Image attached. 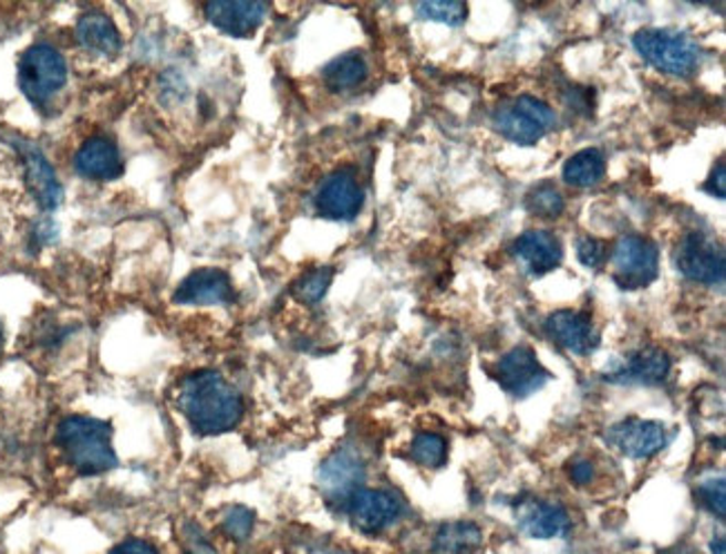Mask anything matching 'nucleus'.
I'll use <instances>...</instances> for the list:
<instances>
[{"instance_id":"obj_26","label":"nucleus","mask_w":726,"mask_h":554,"mask_svg":"<svg viewBox=\"0 0 726 554\" xmlns=\"http://www.w3.org/2000/svg\"><path fill=\"white\" fill-rule=\"evenodd\" d=\"M412 459L421 466V468H429L436 470L445 463L447 459V440L440 433L434 431H423L412 440V448H409Z\"/></svg>"},{"instance_id":"obj_29","label":"nucleus","mask_w":726,"mask_h":554,"mask_svg":"<svg viewBox=\"0 0 726 554\" xmlns=\"http://www.w3.org/2000/svg\"><path fill=\"white\" fill-rule=\"evenodd\" d=\"M253 525L256 514L245 505H230L221 519V530L232 541H247L253 532Z\"/></svg>"},{"instance_id":"obj_1","label":"nucleus","mask_w":726,"mask_h":554,"mask_svg":"<svg viewBox=\"0 0 726 554\" xmlns=\"http://www.w3.org/2000/svg\"><path fill=\"white\" fill-rule=\"evenodd\" d=\"M177 407L188 425L204 436L235 429L245 416L241 394L217 372H195L179 383Z\"/></svg>"},{"instance_id":"obj_12","label":"nucleus","mask_w":726,"mask_h":554,"mask_svg":"<svg viewBox=\"0 0 726 554\" xmlns=\"http://www.w3.org/2000/svg\"><path fill=\"white\" fill-rule=\"evenodd\" d=\"M492 374L501 385V389L515 398H526L530 394H537L550 380V372L539 363L537 354L526 345L510 349L497 363Z\"/></svg>"},{"instance_id":"obj_5","label":"nucleus","mask_w":726,"mask_h":554,"mask_svg":"<svg viewBox=\"0 0 726 554\" xmlns=\"http://www.w3.org/2000/svg\"><path fill=\"white\" fill-rule=\"evenodd\" d=\"M68 81V63L50 43H37L21 56L19 85L34 105H45Z\"/></svg>"},{"instance_id":"obj_27","label":"nucleus","mask_w":726,"mask_h":554,"mask_svg":"<svg viewBox=\"0 0 726 554\" xmlns=\"http://www.w3.org/2000/svg\"><path fill=\"white\" fill-rule=\"evenodd\" d=\"M331 282H333V269H329V266L313 269V271L304 273V275L295 282V286H293V295H295L298 302H302V304H307V306H313V304H318V302L326 295Z\"/></svg>"},{"instance_id":"obj_30","label":"nucleus","mask_w":726,"mask_h":554,"mask_svg":"<svg viewBox=\"0 0 726 554\" xmlns=\"http://www.w3.org/2000/svg\"><path fill=\"white\" fill-rule=\"evenodd\" d=\"M726 485H724V479H708V481H702L697 485V499H699V505H704L711 514H715L717 519H724L726 514Z\"/></svg>"},{"instance_id":"obj_24","label":"nucleus","mask_w":726,"mask_h":554,"mask_svg":"<svg viewBox=\"0 0 726 554\" xmlns=\"http://www.w3.org/2000/svg\"><path fill=\"white\" fill-rule=\"evenodd\" d=\"M563 181L574 188H592L606 175V159L597 148H583L563 164Z\"/></svg>"},{"instance_id":"obj_3","label":"nucleus","mask_w":726,"mask_h":554,"mask_svg":"<svg viewBox=\"0 0 726 554\" xmlns=\"http://www.w3.org/2000/svg\"><path fill=\"white\" fill-rule=\"evenodd\" d=\"M633 45L649 65H653L657 72L668 76L688 79L702 65V48L691 34L680 30H671V28L640 30L633 36Z\"/></svg>"},{"instance_id":"obj_31","label":"nucleus","mask_w":726,"mask_h":554,"mask_svg":"<svg viewBox=\"0 0 726 554\" xmlns=\"http://www.w3.org/2000/svg\"><path fill=\"white\" fill-rule=\"evenodd\" d=\"M577 258L583 266L588 269H599L606 262L609 253H606V244L594 240V238H581L577 242Z\"/></svg>"},{"instance_id":"obj_20","label":"nucleus","mask_w":726,"mask_h":554,"mask_svg":"<svg viewBox=\"0 0 726 554\" xmlns=\"http://www.w3.org/2000/svg\"><path fill=\"white\" fill-rule=\"evenodd\" d=\"M671 372V358L666 352L646 347L631 354L620 369L609 374L611 383L620 385H660Z\"/></svg>"},{"instance_id":"obj_11","label":"nucleus","mask_w":726,"mask_h":554,"mask_svg":"<svg viewBox=\"0 0 726 554\" xmlns=\"http://www.w3.org/2000/svg\"><path fill=\"white\" fill-rule=\"evenodd\" d=\"M344 510L349 512L351 523L360 532L378 534L401 519L405 505H403L401 496H396L390 490L362 488L360 492H355L351 496V501L344 505Z\"/></svg>"},{"instance_id":"obj_4","label":"nucleus","mask_w":726,"mask_h":554,"mask_svg":"<svg viewBox=\"0 0 726 554\" xmlns=\"http://www.w3.org/2000/svg\"><path fill=\"white\" fill-rule=\"evenodd\" d=\"M492 126L504 139L517 146H537L557 126V115L546 101L532 94H519L499 103L492 113Z\"/></svg>"},{"instance_id":"obj_28","label":"nucleus","mask_w":726,"mask_h":554,"mask_svg":"<svg viewBox=\"0 0 726 554\" xmlns=\"http://www.w3.org/2000/svg\"><path fill=\"white\" fill-rule=\"evenodd\" d=\"M416 14L423 21L443 23L449 28H458L467 19V6L454 3V0H425V3L416 6Z\"/></svg>"},{"instance_id":"obj_33","label":"nucleus","mask_w":726,"mask_h":554,"mask_svg":"<svg viewBox=\"0 0 726 554\" xmlns=\"http://www.w3.org/2000/svg\"><path fill=\"white\" fill-rule=\"evenodd\" d=\"M110 554H162L159 547L148 541V539H139V536H131L126 541H121L118 545H114L110 550Z\"/></svg>"},{"instance_id":"obj_10","label":"nucleus","mask_w":726,"mask_h":554,"mask_svg":"<svg viewBox=\"0 0 726 554\" xmlns=\"http://www.w3.org/2000/svg\"><path fill=\"white\" fill-rule=\"evenodd\" d=\"M606 442L618 452H622L629 459L646 461L660 454L668 446V429L657 420H644V418H626L609 427Z\"/></svg>"},{"instance_id":"obj_36","label":"nucleus","mask_w":726,"mask_h":554,"mask_svg":"<svg viewBox=\"0 0 726 554\" xmlns=\"http://www.w3.org/2000/svg\"><path fill=\"white\" fill-rule=\"evenodd\" d=\"M711 550H713V554H726V547H724V536L719 534V536H715L713 541H711Z\"/></svg>"},{"instance_id":"obj_25","label":"nucleus","mask_w":726,"mask_h":554,"mask_svg":"<svg viewBox=\"0 0 726 554\" xmlns=\"http://www.w3.org/2000/svg\"><path fill=\"white\" fill-rule=\"evenodd\" d=\"M526 208L541 219H557L566 210V199L552 181H541L526 195Z\"/></svg>"},{"instance_id":"obj_35","label":"nucleus","mask_w":726,"mask_h":554,"mask_svg":"<svg viewBox=\"0 0 726 554\" xmlns=\"http://www.w3.org/2000/svg\"><path fill=\"white\" fill-rule=\"evenodd\" d=\"M713 197H717V199H724V195H726V179H724V161H719L717 164V168L711 173V179L706 181V186H704Z\"/></svg>"},{"instance_id":"obj_19","label":"nucleus","mask_w":726,"mask_h":554,"mask_svg":"<svg viewBox=\"0 0 726 554\" xmlns=\"http://www.w3.org/2000/svg\"><path fill=\"white\" fill-rule=\"evenodd\" d=\"M517 523L532 539H557L568 534L570 514L561 503L532 499L519 508Z\"/></svg>"},{"instance_id":"obj_18","label":"nucleus","mask_w":726,"mask_h":554,"mask_svg":"<svg viewBox=\"0 0 726 554\" xmlns=\"http://www.w3.org/2000/svg\"><path fill=\"white\" fill-rule=\"evenodd\" d=\"M74 170L90 181H114L124 173V159L110 139L92 137L74 155Z\"/></svg>"},{"instance_id":"obj_21","label":"nucleus","mask_w":726,"mask_h":554,"mask_svg":"<svg viewBox=\"0 0 726 554\" xmlns=\"http://www.w3.org/2000/svg\"><path fill=\"white\" fill-rule=\"evenodd\" d=\"M76 41L98 56H116L124 45L118 28L103 12H87L76 21Z\"/></svg>"},{"instance_id":"obj_8","label":"nucleus","mask_w":726,"mask_h":554,"mask_svg":"<svg viewBox=\"0 0 726 554\" xmlns=\"http://www.w3.org/2000/svg\"><path fill=\"white\" fill-rule=\"evenodd\" d=\"M367 468L353 448H340L320 466L318 483L324 499L344 508L355 492L365 488Z\"/></svg>"},{"instance_id":"obj_7","label":"nucleus","mask_w":726,"mask_h":554,"mask_svg":"<svg viewBox=\"0 0 726 554\" xmlns=\"http://www.w3.org/2000/svg\"><path fill=\"white\" fill-rule=\"evenodd\" d=\"M675 266L677 271L697 284H722L724 282V253L702 231L686 233L675 251Z\"/></svg>"},{"instance_id":"obj_6","label":"nucleus","mask_w":726,"mask_h":554,"mask_svg":"<svg viewBox=\"0 0 726 554\" xmlns=\"http://www.w3.org/2000/svg\"><path fill=\"white\" fill-rule=\"evenodd\" d=\"M660 251L642 236H624L613 249V280L620 289H644L657 280Z\"/></svg>"},{"instance_id":"obj_34","label":"nucleus","mask_w":726,"mask_h":554,"mask_svg":"<svg viewBox=\"0 0 726 554\" xmlns=\"http://www.w3.org/2000/svg\"><path fill=\"white\" fill-rule=\"evenodd\" d=\"M570 479L577 483V485H588L592 479H594V466L585 459H579L570 466Z\"/></svg>"},{"instance_id":"obj_37","label":"nucleus","mask_w":726,"mask_h":554,"mask_svg":"<svg viewBox=\"0 0 726 554\" xmlns=\"http://www.w3.org/2000/svg\"><path fill=\"white\" fill-rule=\"evenodd\" d=\"M3 345H6V328L0 324V349H3Z\"/></svg>"},{"instance_id":"obj_23","label":"nucleus","mask_w":726,"mask_h":554,"mask_svg":"<svg viewBox=\"0 0 726 554\" xmlns=\"http://www.w3.org/2000/svg\"><path fill=\"white\" fill-rule=\"evenodd\" d=\"M483 545V530L471 521H452L438 527L434 554H474Z\"/></svg>"},{"instance_id":"obj_2","label":"nucleus","mask_w":726,"mask_h":554,"mask_svg":"<svg viewBox=\"0 0 726 554\" xmlns=\"http://www.w3.org/2000/svg\"><path fill=\"white\" fill-rule=\"evenodd\" d=\"M56 446L65 463L83 477L110 472L118 466L112 448V427L90 416H68L59 422Z\"/></svg>"},{"instance_id":"obj_13","label":"nucleus","mask_w":726,"mask_h":554,"mask_svg":"<svg viewBox=\"0 0 726 554\" xmlns=\"http://www.w3.org/2000/svg\"><path fill=\"white\" fill-rule=\"evenodd\" d=\"M510 253L526 275L541 278L559 269L563 260V244L550 231H526L512 242Z\"/></svg>"},{"instance_id":"obj_15","label":"nucleus","mask_w":726,"mask_h":554,"mask_svg":"<svg viewBox=\"0 0 726 554\" xmlns=\"http://www.w3.org/2000/svg\"><path fill=\"white\" fill-rule=\"evenodd\" d=\"M548 336L574 356H588L599 345V334L592 324V317L583 311L561 309L546 317Z\"/></svg>"},{"instance_id":"obj_17","label":"nucleus","mask_w":726,"mask_h":554,"mask_svg":"<svg viewBox=\"0 0 726 554\" xmlns=\"http://www.w3.org/2000/svg\"><path fill=\"white\" fill-rule=\"evenodd\" d=\"M23 166H25V181L28 188L32 192V197L37 199V203L45 210H54L61 199H63V188L56 179L54 168L50 166V161L45 159V155L30 142H17L14 144Z\"/></svg>"},{"instance_id":"obj_22","label":"nucleus","mask_w":726,"mask_h":554,"mask_svg":"<svg viewBox=\"0 0 726 554\" xmlns=\"http://www.w3.org/2000/svg\"><path fill=\"white\" fill-rule=\"evenodd\" d=\"M370 76L367 59L360 52H346L329 61L322 70V81L331 92H349L360 87Z\"/></svg>"},{"instance_id":"obj_16","label":"nucleus","mask_w":726,"mask_h":554,"mask_svg":"<svg viewBox=\"0 0 726 554\" xmlns=\"http://www.w3.org/2000/svg\"><path fill=\"white\" fill-rule=\"evenodd\" d=\"M173 300L184 306L230 304L235 300L232 280L221 269H197L182 280Z\"/></svg>"},{"instance_id":"obj_9","label":"nucleus","mask_w":726,"mask_h":554,"mask_svg":"<svg viewBox=\"0 0 726 554\" xmlns=\"http://www.w3.org/2000/svg\"><path fill=\"white\" fill-rule=\"evenodd\" d=\"M313 206L324 219L351 221L365 206V190H362L357 177L351 170L340 168L320 181L313 195Z\"/></svg>"},{"instance_id":"obj_32","label":"nucleus","mask_w":726,"mask_h":554,"mask_svg":"<svg viewBox=\"0 0 726 554\" xmlns=\"http://www.w3.org/2000/svg\"><path fill=\"white\" fill-rule=\"evenodd\" d=\"M184 543H186V554H217V550L212 547L208 536L195 523H186Z\"/></svg>"},{"instance_id":"obj_14","label":"nucleus","mask_w":726,"mask_h":554,"mask_svg":"<svg viewBox=\"0 0 726 554\" xmlns=\"http://www.w3.org/2000/svg\"><path fill=\"white\" fill-rule=\"evenodd\" d=\"M269 8L251 0H215L204 8L208 23L232 39H247L260 30Z\"/></svg>"}]
</instances>
